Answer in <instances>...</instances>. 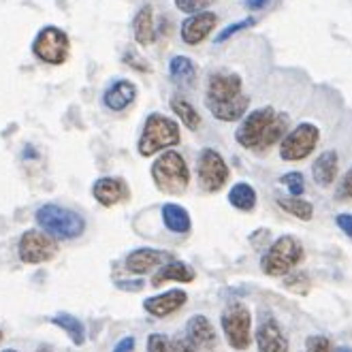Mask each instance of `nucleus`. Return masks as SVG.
<instances>
[{"label":"nucleus","instance_id":"f257e3e1","mask_svg":"<svg viewBox=\"0 0 352 352\" xmlns=\"http://www.w3.org/2000/svg\"><path fill=\"white\" fill-rule=\"evenodd\" d=\"M205 107L220 122H237L248 116L250 96L243 94V81L237 73L216 71L207 77Z\"/></svg>","mask_w":352,"mask_h":352},{"label":"nucleus","instance_id":"f03ea898","mask_svg":"<svg viewBox=\"0 0 352 352\" xmlns=\"http://www.w3.org/2000/svg\"><path fill=\"white\" fill-rule=\"evenodd\" d=\"M179 141H182L179 124L173 118L164 113H150L139 135L137 152L143 158H150L158 152H167L169 148L179 146Z\"/></svg>","mask_w":352,"mask_h":352},{"label":"nucleus","instance_id":"7ed1b4c3","mask_svg":"<svg viewBox=\"0 0 352 352\" xmlns=\"http://www.w3.org/2000/svg\"><path fill=\"white\" fill-rule=\"evenodd\" d=\"M150 173H152L154 186L162 195L179 197V195H184L186 190H188V186H190L188 162H186V158L177 150L162 152L154 160Z\"/></svg>","mask_w":352,"mask_h":352},{"label":"nucleus","instance_id":"20e7f679","mask_svg":"<svg viewBox=\"0 0 352 352\" xmlns=\"http://www.w3.org/2000/svg\"><path fill=\"white\" fill-rule=\"evenodd\" d=\"M303 245L293 235H282L265 248L261 256V272L269 278H286L303 261Z\"/></svg>","mask_w":352,"mask_h":352},{"label":"nucleus","instance_id":"39448f33","mask_svg":"<svg viewBox=\"0 0 352 352\" xmlns=\"http://www.w3.org/2000/svg\"><path fill=\"white\" fill-rule=\"evenodd\" d=\"M36 222L54 239H77L86 231V220L81 214L56 203H45L36 210Z\"/></svg>","mask_w":352,"mask_h":352},{"label":"nucleus","instance_id":"423d86ee","mask_svg":"<svg viewBox=\"0 0 352 352\" xmlns=\"http://www.w3.org/2000/svg\"><path fill=\"white\" fill-rule=\"evenodd\" d=\"M220 327L222 336L233 350H248L254 340L252 336V314L243 303L233 301L229 303L220 314Z\"/></svg>","mask_w":352,"mask_h":352},{"label":"nucleus","instance_id":"0eeeda50","mask_svg":"<svg viewBox=\"0 0 352 352\" xmlns=\"http://www.w3.org/2000/svg\"><path fill=\"white\" fill-rule=\"evenodd\" d=\"M231 177V169L224 156L214 148H203L197 156V179L201 190L207 195L220 192Z\"/></svg>","mask_w":352,"mask_h":352},{"label":"nucleus","instance_id":"6e6552de","mask_svg":"<svg viewBox=\"0 0 352 352\" xmlns=\"http://www.w3.org/2000/svg\"><path fill=\"white\" fill-rule=\"evenodd\" d=\"M320 141V131L312 122H301L280 143V158L286 162H299L312 154Z\"/></svg>","mask_w":352,"mask_h":352},{"label":"nucleus","instance_id":"1a4fd4ad","mask_svg":"<svg viewBox=\"0 0 352 352\" xmlns=\"http://www.w3.org/2000/svg\"><path fill=\"white\" fill-rule=\"evenodd\" d=\"M32 52L45 65H65L71 52L69 34L58 26L41 28L32 43Z\"/></svg>","mask_w":352,"mask_h":352},{"label":"nucleus","instance_id":"9d476101","mask_svg":"<svg viewBox=\"0 0 352 352\" xmlns=\"http://www.w3.org/2000/svg\"><path fill=\"white\" fill-rule=\"evenodd\" d=\"M276 113L278 111L274 107H258V109L250 111L241 120L239 126H237L235 141L239 143L241 148H245V150L258 152L261 141H263V137H265V133L269 129V124L274 122Z\"/></svg>","mask_w":352,"mask_h":352},{"label":"nucleus","instance_id":"9b49d317","mask_svg":"<svg viewBox=\"0 0 352 352\" xmlns=\"http://www.w3.org/2000/svg\"><path fill=\"white\" fill-rule=\"evenodd\" d=\"M58 252V243L54 237H50L47 233H41V231H26L19 239L17 245V254L24 263L28 265H38V263H45L52 261Z\"/></svg>","mask_w":352,"mask_h":352},{"label":"nucleus","instance_id":"f8f14e48","mask_svg":"<svg viewBox=\"0 0 352 352\" xmlns=\"http://www.w3.org/2000/svg\"><path fill=\"white\" fill-rule=\"evenodd\" d=\"M254 342L258 352H288V338L272 314L261 316L254 331Z\"/></svg>","mask_w":352,"mask_h":352},{"label":"nucleus","instance_id":"ddd939ff","mask_svg":"<svg viewBox=\"0 0 352 352\" xmlns=\"http://www.w3.org/2000/svg\"><path fill=\"white\" fill-rule=\"evenodd\" d=\"M218 26V15L212 13V11H203V13H195V15H188L182 22V41L186 45H199L203 41L214 32V28Z\"/></svg>","mask_w":352,"mask_h":352},{"label":"nucleus","instance_id":"4468645a","mask_svg":"<svg viewBox=\"0 0 352 352\" xmlns=\"http://www.w3.org/2000/svg\"><path fill=\"white\" fill-rule=\"evenodd\" d=\"M171 261H173V256L164 250H158V248H137V250H133L126 256L124 267L135 276H146V274L154 272L156 267L160 269Z\"/></svg>","mask_w":352,"mask_h":352},{"label":"nucleus","instance_id":"2eb2a0df","mask_svg":"<svg viewBox=\"0 0 352 352\" xmlns=\"http://www.w3.org/2000/svg\"><path fill=\"white\" fill-rule=\"evenodd\" d=\"M186 301H188V293L182 291V288H171V291L148 297L143 301V309L154 318H167V316L179 312V309L186 305Z\"/></svg>","mask_w":352,"mask_h":352},{"label":"nucleus","instance_id":"dca6fc26","mask_svg":"<svg viewBox=\"0 0 352 352\" xmlns=\"http://www.w3.org/2000/svg\"><path fill=\"white\" fill-rule=\"evenodd\" d=\"M137 98V86L131 79H116L107 86V90L102 92V105L109 111L120 113L124 109H129Z\"/></svg>","mask_w":352,"mask_h":352},{"label":"nucleus","instance_id":"f3484780","mask_svg":"<svg viewBox=\"0 0 352 352\" xmlns=\"http://www.w3.org/2000/svg\"><path fill=\"white\" fill-rule=\"evenodd\" d=\"M186 336H188L201 352H214L218 346V336L212 320L205 314H195L186 322Z\"/></svg>","mask_w":352,"mask_h":352},{"label":"nucleus","instance_id":"a211bd4d","mask_svg":"<svg viewBox=\"0 0 352 352\" xmlns=\"http://www.w3.org/2000/svg\"><path fill=\"white\" fill-rule=\"evenodd\" d=\"M92 197L102 207H113L131 197V190L124 179L120 177H100L92 186Z\"/></svg>","mask_w":352,"mask_h":352},{"label":"nucleus","instance_id":"6ab92c4d","mask_svg":"<svg viewBox=\"0 0 352 352\" xmlns=\"http://www.w3.org/2000/svg\"><path fill=\"white\" fill-rule=\"evenodd\" d=\"M338 171H340V156L336 150H324L312 164V177L320 188L333 186V182L338 179Z\"/></svg>","mask_w":352,"mask_h":352},{"label":"nucleus","instance_id":"aec40b11","mask_svg":"<svg viewBox=\"0 0 352 352\" xmlns=\"http://www.w3.org/2000/svg\"><path fill=\"white\" fill-rule=\"evenodd\" d=\"M197 274H195V269L188 265V263H184V261H171L167 263L164 267H160L158 272L152 276V286L158 288L162 284H167V282H179V284H190L195 282Z\"/></svg>","mask_w":352,"mask_h":352},{"label":"nucleus","instance_id":"412c9836","mask_svg":"<svg viewBox=\"0 0 352 352\" xmlns=\"http://www.w3.org/2000/svg\"><path fill=\"white\" fill-rule=\"evenodd\" d=\"M160 216H162V224L164 229L175 233V235H186L192 229V218L190 212L186 207L177 205V203H164L160 207Z\"/></svg>","mask_w":352,"mask_h":352},{"label":"nucleus","instance_id":"4be33fe9","mask_svg":"<svg viewBox=\"0 0 352 352\" xmlns=\"http://www.w3.org/2000/svg\"><path fill=\"white\" fill-rule=\"evenodd\" d=\"M133 34L139 45L148 47L156 41V26H154V9L143 5L133 17Z\"/></svg>","mask_w":352,"mask_h":352},{"label":"nucleus","instance_id":"5701e85b","mask_svg":"<svg viewBox=\"0 0 352 352\" xmlns=\"http://www.w3.org/2000/svg\"><path fill=\"white\" fill-rule=\"evenodd\" d=\"M169 77L175 86L192 88L197 84V65L188 56H173L169 60Z\"/></svg>","mask_w":352,"mask_h":352},{"label":"nucleus","instance_id":"b1692460","mask_svg":"<svg viewBox=\"0 0 352 352\" xmlns=\"http://www.w3.org/2000/svg\"><path fill=\"white\" fill-rule=\"evenodd\" d=\"M256 201H258V195L254 190V186H250L248 182H237L229 190V203L235 207L237 212H243V214L254 212Z\"/></svg>","mask_w":352,"mask_h":352},{"label":"nucleus","instance_id":"393cba45","mask_svg":"<svg viewBox=\"0 0 352 352\" xmlns=\"http://www.w3.org/2000/svg\"><path fill=\"white\" fill-rule=\"evenodd\" d=\"M169 105H171V111L175 113V118L184 124L186 129H188V131H199L201 116H199V111L195 109V105L188 98H184L179 94H173L171 100H169Z\"/></svg>","mask_w":352,"mask_h":352},{"label":"nucleus","instance_id":"a878e982","mask_svg":"<svg viewBox=\"0 0 352 352\" xmlns=\"http://www.w3.org/2000/svg\"><path fill=\"white\" fill-rule=\"evenodd\" d=\"M52 322L65 331V333L71 338V342L75 346H84L86 344V327H84V322H81L77 316L67 314V312H60V314H56L52 318Z\"/></svg>","mask_w":352,"mask_h":352},{"label":"nucleus","instance_id":"bb28decb","mask_svg":"<svg viewBox=\"0 0 352 352\" xmlns=\"http://www.w3.org/2000/svg\"><path fill=\"white\" fill-rule=\"evenodd\" d=\"M288 129H291V118H288L286 113H280V111H278V113H276V118H274V122L269 124V129H267V133H265L263 141H261L258 152L269 150L272 146H276L278 141L282 143V139L288 135Z\"/></svg>","mask_w":352,"mask_h":352},{"label":"nucleus","instance_id":"cd10ccee","mask_svg":"<svg viewBox=\"0 0 352 352\" xmlns=\"http://www.w3.org/2000/svg\"><path fill=\"white\" fill-rule=\"evenodd\" d=\"M276 203L280 210H284L286 214H291L297 220L309 222L314 216V205L301 197H282V199H276Z\"/></svg>","mask_w":352,"mask_h":352},{"label":"nucleus","instance_id":"c85d7f7f","mask_svg":"<svg viewBox=\"0 0 352 352\" xmlns=\"http://www.w3.org/2000/svg\"><path fill=\"white\" fill-rule=\"evenodd\" d=\"M256 22H258V19H256L254 15H250V17L239 19V22H233V24H229V26H224V28L216 34V43H218V45L226 43V41L233 38L237 32H243V30H248V28L256 26Z\"/></svg>","mask_w":352,"mask_h":352},{"label":"nucleus","instance_id":"c756f323","mask_svg":"<svg viewBox=\"0 0 352 352\" xmlns=\"http://www.w3.org/2000/svg\"><path fill=\"white\" fill-rule=\"evenodd\" d=\"M280 184L286 186L288 197H303L305 192V179L301 171H288L280 177Z\"/></svg>","mask_w":352,"mask_h":352},{"label":"nucleus","instance_id":"7c9ffc66","mask_svg":"<svg viewBox=\"0 0 352 352\" xmlns=\"http://www.w3.org/2000/svg\"><path fill=\"white\" fill-rule=\"evenodd\" d=\"M214 3H216V0H175V7H177L182 13L195 15V13L207 11Z\"/></svg>","mask_w":352,"mask_h":352},{"label":"nucleus","instance_id":"2f4dec72","mask_svg":"<svg viewBox=\"0 0 352 352\" xmlns=\"http://www.w3.org/2000/svg\"><path fill=\"white\" fill-rule=\"evenodd\" d=\"M305 352H336L327 336H309L305 340Z\"/></svg>","mask_w":352,"mask_h":352},{"label":"nucleus","instance_id":"473e14b6","mask_svg":"<svg viewBox=\"0 0 352 352\" xmlns=\"http://www.w3.org/2000/svg\"><path fill=\"white\" fill-rule=\"evenodd\" d=\"M148 352H173L171 340L162 333H152L148 336V344H146Z\"/></svg>","mask_w":352,"mask_h":352},{"label":"nucleus","instance_id":"72a5a7b5","mask_svg":"<svg viewBox=\"0 0 352 352\" xmlns=\"http://www.w3.org/2000/svg\"><path fill=\"white\" fill-rule=\"evenodd\" d=\"M336 199L338 201H352V167L342 175L336 188Z\"/></svg>","mask_w":352,"mask_h":352},{"label":"nucleus","instance_id":"f704fd0d","mask_svg":"<svg viewBox=\"0 0 352 352\" xmlns=\"http://www.w3.org/2000/svg\"><path fill=\"white\" fill-rule=\"evenodd\" d=\"M171 346H173V352H201L199 346L188 336H186V333H177L171 340Z\"/></svg>","mask_w":352,"mask_h":352},{"label":"nucleus","instance_id":"c9c22d12","mask_svg":"<svg viewBox=\"0 0 352 352\" xmlns=\"http://www.w3.org/2000/svg\"><path fill=\"white\" fill-rule=\"evenodd\" d=\"M122 60L126 62L129 67H133V69H137V71H141V73H148V71H150V65H148V62L143 60L135 50H126V52H124Z\"/></svg>","mask_w":352,"mask_h":352},{"label":"nucleus","instance_id":"e433bc0d","mask_svg":"<svg viewBox=\"0 0 352 352\" xmlns=\"http://www.w3.org/2000/svg\"><path fill=\"white\" fill-rule=\"evenodd\" d=\"M336 224H338V229H340L346 237L352 239V214H348V212L338 214V216H336Z\"/></svg>","mask_w":352,"mask_h":352},{"label":"nucleus","instance_id":"4c0bfd02","mask_svg":"<svg viewBox=\"0 0 352 352\" xmlns=\"http://www.w3.org/2000/svg\"><path fill=\"white\" fill-rule=\"evenodd\" d=\"M135 338L133 336H126V338H122L118 344H116V348H113V352H133L135 350Z\"/></svg>","mask_w":352,"mask_h":352},{"label":"nucleus","instance_id":"58836bf2","mask_svg":"<svg viewBox=\"0 0 352 352\" xmlns=\"http://www.w3.org/2000/svg\"><path fill=\"white\" fill-rule=\"evenodd\" d=\"M269 3H272V0H243V9L256 13V11H263Z\"/></svg>","mask_w":352,"mask_h":352},{"label":"nucleus","instance_id":"ea45409f","mask_svg":"<svg viewBox=\"0 0 352 352\" xmlns=\"http://www.w3.org/2000/svg\"><path fill=\"white\" fill-rule=\"evenodd\" d=\"M146 286L141 280H137V282H118V288H122V291H141V288Z\"/></svg>","mask_w":352,"mask_h":352},{"label":"nucleus","instance_id":"a19ab883","mask_svg":"<svg viewBox=\"0 0 352 352\" xmlns=\"http://www.w3.org/2000/svg\"><path fill=\"white\" fill-rule=\"evenodd\" d=\"M36 352H54V350H52V346H47V344H41Z\"/></svg>","mask_w":352,"mask_h":352},{"label":"nucleus","instance_id":"79ce46f5","mask_svg":"<svg viewBox=\"0 0 352 352\" xmlns=\"http://www.w3.org/2000/svg\"><path fill=\"white\" fill-rule=\"evenodd\" d=\"M336 352H352V348H346V346H340Z\"/></svg>","mask_w":352,"mask_h":352},{"label":"nucleus","instance_id":"37998d69","mask_svg":"<svg viewBox=\"0 0 352 352\" xmlns=\"http://www.w3.org/2000/svg\"><path fill=\"white\" fill-rule=\"evenodd\" d=\"M3 352H17V350H11V348H7V350H3Z\"/></svg>","mask_w":352,"mask_h":352},{"label":"nucleus","instance_id":"c03bdc74","mask_svg":"<svg viewBox=\"0 0 352 352\" xmlns=\"http://www.w3.org/2000/svg\"><path fill=\"white\" fill-rule=\"evenodd\" d=\"M0 342H3V331H0Z\"/></svg>","mask_w":352,"mask_h":352}]
</instances>
